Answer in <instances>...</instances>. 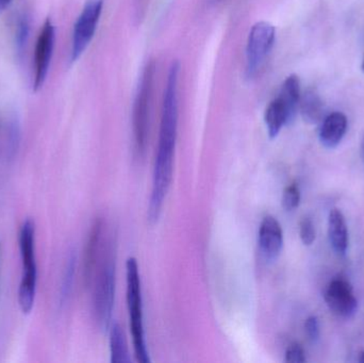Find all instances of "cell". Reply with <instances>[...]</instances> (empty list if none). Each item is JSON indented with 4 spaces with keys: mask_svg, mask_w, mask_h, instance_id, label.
I'll return each instance as SVG.
<instances>
[{
    "mask_svg": "<svg viewBox=\"0 0 364 363\" xmlns=\"http://www.w3.org/2000/svg\"><path fill=\"white\" fill-rule=\"evenodd\" d=\"M299 236H301V242L307 246L314 244L316 241V227H314V222L309 217L301 220V224H299Z\"/></svg>",
    "mask_w": 364,
    "mask_h": 363,
    "instance_id": "d6986e66",
    "label": "cell"
},
{
    "mask_svg": "<svg viewBox=\"0 0 364 363\" xmlns=\"http://www.w3.org/2000/svg\"><path fill=\"white\" fill-rule=\"evenodd\" d=\"M102 6L104 0H87L80 16L77 19L73 33V61H76L82 55L93 38L102 15Z\"/></svg>",
    "mask_w": 364,
    "mask_h": 363,
    "instance_id": "8992f818",
    "label": "cell"
},
{
    "mask_svg": "<svg viewBox=\"0 0 364 363\" xmlns=\"http://www.w3.org/2000/svg\"><path fill=\"white\" fill-rule=\"evenodd\" d=\"M264 121L271 139H275L282 127L287 124H290L286 106L278 96L267 106L264 113Z\"/></svg>",
    "mask_w": 364,
    "mask_h": 363,
    "instance_id": "5bb4252c",
    "label": "cell"
},
{
    "mask_svg": "<svg viewBox=\"0 0 364 363\" xmlns=\"http://www.w3.org/2000/svg\"><path fill=\"white\" fill-rule=\"evenodd\" d=\"M112 239L102 247L94 278V313L102 330H109L112 324L115 298V247Z\"/></svg>",
    "mask_w": 364,
    "mask_h": 363,
    "instance_id": "7a4b0ae2",
    "label": "cell"
},
{
    "mask_svg": "<svg viewBox=\"0 0 364 363\" xmlns=\"http://www.w3.org/2000/svg\"><path fill=\"white\" fill-rule=\"evenodd\" d=\"M284 362L288 363L306 362L305 352L299 343H293L287 349Z\"/></svg>",
    "mask_w": 364,
    "mask_h": 363,
    "instance_id": "ffe728a7",
    "label": "cell"
},
{
    "mask_svg": "<svg viewBox=\"0 0 364 363\" xmlns=\"http://www.w3.org/2000/svg\"><path fill=\"white\" fill-rule=\"evenodd\" d=\"M363 70H364V59H363Z\"/></svg>",
    "mask_w": 364,
    "mask_h": 363,
    "instance_id": "d4e9b609",
    "label": "cell"
},
{
    "mask_svg": "<svg viewBox=\"0 0 364 363\" xmlns=\"http://www.w3.org/2000/svg\"><path fill=\"white\" fill-rule=\"evenodd\" d=\"M305 330L307 334L308 338L312 341V342H316L320 339V323H318V319L316 317H310L306 320L305 322Z\"/></svg>",
    "mask_w": 364,
    "mask_h": 363,
    "instance_id": "44dd1931",
    "label": "cell"
},
{
    "mask_svg": "<svg viewBox=\"0 0 364 363\" xmlns=\"http://www.w3.org/2000/svg\"><path fill=\"white\" fill-rule=\"evenodd\" d=\"M75 269H76V258L73 256L68 262V271H66L65 279H64L63 298L70 294V288H72L73 281H74Z\"/></svg>",
    "mask_w": 364,
    "mask_h": 363,
    "instance_id": "7402d4cb",
    "label": "cell"
},
{
    "mask_svg": "<svg viewBox=\"0 0 364 363\" xmlns=\"http://www.w3.org/2000/svg\"><path fill=\"white\" fill-rule=\"evenodd\" d=\"M301 202V190L296 183L288 185L282 194V207L287 211H292L299 206Z\"/></svg>",
    "mask_w": 364,
    "mask_h": 363,
    "instance_id": "ac0fdd59",
    "label": "cell"
},
{
    "mask_svg": "<svg viewBox=\"0 0 364 363\" xmlns=\"http://www.w3.org/2000/svg\"><path fill=\"white\" fill-rule=\"evenodd\" d=\"M301 96V81H299L296 75H291L284 80L279 95H278V97L282 100L284 106H286L290 123L296 117L297 110L299 109Z\"/></svg>",
    "mask_w": 364,
    "mask_h": 363,
    "instance_id": "9a60e30c",
    "label": "cell"
},
{
    "mask_svg": "<svg viewBox=\"0 0 364 363\" xmlns=\"http://www.w3.org/2000/svg\"><path fill=\"white\" fill-rule=\"evenodd\" d=\"M299 111L306 123L318 124L322 119L324 104L316 89H308L301 96Z\"/></svg>",
    "mask_w": 364,
    "mask_h": 363,
    "instance_id": "2e32d148",
    "label": "cell"
},
{
    "mask_svg": "<svg viewBox=\"0 0 364 363\" xmlns=\"http://www.w3.org/2000/svg\"><path fill=\"white\" fill-rule=\"evenodd\" d=\"M358 362L360 363H364V351L361 352V353L359 354Z\"/></svg>",
    "mask_w": 364,
    "mask_h": 363,
    "instance_id": "cb8c5ba5",
    "label": "cell"
},
{
    "mask_svg": "<svg viewBox=\"0 0 364 363\" xmlns=\"http://www.w3.org/2000/svg\"><path fill=\"white\" fill-rule=\"evenodd\" d=\"M328 237L333 251L344 256L348 247V230L346 217L339 209H333L328 217Z\"/></svg>",
    "mask_w": 364,
    "mask_h": 363,
    "instance_id": "4fadbf2b",
    "label": "cell"
},
{
    "mask_svg": "<svg viewBox=\"0 0 364 363\" xmlns=\"http://www.w3.org/2000/svg\"><path fill=\"white\" fill-rule=\"evenodd\" d=\"M348 130V119L341 112H333L325 117L320 131L321 143L326 148H335L341 143Z\"/></svg>",
    "mask_w": 364,
    "mask_h": 363,
    "instance_id": "7c38bea8",
    "label": "cell"
},
{
    "mask_svg": "<svg viewBox=\"0 0 364 363\" xmlns=\"http://www.w3.org/2000/svg\"><path fill=\"white\" fill-rule=\"evenodd\" d=\"M12 0H0V13L11 4Z\"/></svg>",
    "mask_w": 364,
    "mask_h": 363,
    "instance_id": "603a6c76",
    "label": "cell"
},
{
    "mask_svg": "<svg viewBox=\"0 0 364 363\" xmlns=\"http://www.w3.org/2000/svg\"><path fill=\"white\" fill-rule=\"evenodd\" d=\"M110 354L111 362L128 363L130 359L127 339L125 332L119 323L111 324L110 328Z\"/></svg>",
    "mask_w": 364,
    "mask_h": 363,
    "instance_id": "e0dca14e",
    "label": "cell"
},
{
    "mask_svg": "<svg viewBox=\"0 0 364 363\" xmlns=\"http://www.w3.org/2000/svg\"><path fill=\"white\" fill-rule=\"evenodd\" d=\"M55 31L50 21H45L36 40L34 55V89L38 90L44 85L48 74L49 64L55 47Z\"/></svg>",
    "mask_w": 364,
    "mask_h": 363,
    "instance_id": "ba28073f",
    "label": "cell"
},
{
    "mask_svg": "<svg viewBox=\"0 0 364 363\" xmlns=\"http://www.w3.org/2000/svg\"><path fill=\"white\" fill-rule=\"evenodd\" d=\"M19 249L23 262V276H36V229L33 222L27 220L19 234Z\"/></svg>",
    "mask_w": 364,
    "mask_h": 363,
    "instance_id": "8fae6325",
    "label": "cell"
},
{
    "mask_svg": "<svg viewBox=\"0 0 364 363\" xmlns=\"http://www.w3.org/2000/svg\"><path fill=\"white\" fill-rule=\"evenodd\" d=\"M275 27L267 21L252 26L246 46V76L252 78L264 63L275 43Z\"/></svg>",
    "mask_w": 364,
    "mask_h": 363,
    "instance_id": "5b68a950",
    "label": "cell"
},
{
    "mask_svg": "<svg viewBox=\"0 0 364 363\" xmlns=\"http://www.w3.org/2000/svg\"><path fill=\"white\" fill-rule=\"evenodd\" d=\"M102 234H104V222L97 219L92 225L85 245V257H83V274L87 285L93 281L95 275L96 266L100 258V251H102Z\"/></svg>",
    "mask_w": 364,
    "mask_h": 363,
    "instance_id": "30bf717a",
    "label": "cell"
},
{
    "mask_svg": "<svg viewBox=\"0 0 364 363\" xmlns=\"http://www.w3.org/2000/svg\"><path fill=\"white\" fill-rule=\"evenodd\" d=\"M155 63L147 64L143 72L134 100L132 113V129H134V148L139 156H143L146 151L149 131V107H151V92H153Z\"/></svg>",
    "mask_w": 364,
    "mask_h": 363,
    "instance_id": "277c9868",
    "label": "cell"
},
{
    "mask_svg": "<svg viewBox=\"0 0 364 363\" xmlns=\"http://www.w3.org/2000/svg\"><path fill=\"white\" fill-rule=\"evenodd\" d=\"M259 246L267 259H276L284 247V232L279 222L267 215L261 222L258 234Z\"/></svg>",
    "mask_w": 364,
    "mask_h": 363,
    "instance_id": "9c48e42d",
    "label": "cell"
},
{
    "mask_svg": "<svg viewBox=\"0 0 364 363\" xmlns=\"http://www.w3.org/2000/svg\"><path fill=\"white\" fill-rule=\"evenodd\" d=\"M327 306L338 317L350 319L358 310V300L348 279L337 277L333 279L325 292Z\"/></svg>",
    "mask_w": 364,
    "mask_h": 363,
    "instance_id": "52a82bcc",
    "label": "cell"
},
{
    "mask_svg": "<svg viewBox=\"0 0 364 363\" xmlns=\"http://www.w3.org/2000/svg\"><path fill=\"white\" fill-rule=\"evenodd\" d=\"M178 62L171 66L164 91L162 104L161 124H160L159 142L155 163L162 166L174 164L175 147L178 131Z\"/></svg>",
    "mask_w": 364,
    "mask_h": 363,
    "instance_id": "6da1fadb",
    "label": "cell"
},
{
    "mask_svg": "<svg viewBox=\"0 0 364 363\" xmlns=\"http://www.w3.org/2000/svg\"><path fill=\"white\" fill-rule=\"evenodd\" d=\"M127 278V306L129 311L130 330L134 342V356L138 362L149 363V350L145 339L144 318H143L142 288L136 258L129 257L126 262Z\"/></svg>",
    "mask_w": 364,
    "mask_h": 363,
    "instance_id": "3957f363",
    "label": "cell"
}]
</instances>
